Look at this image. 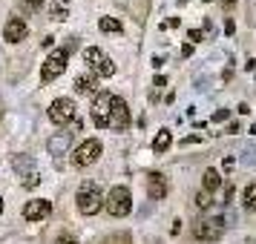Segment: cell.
Here are the masks:
<instances>
[{
  "mask_svg": "<svg viewBox=\"0 0 256 244\" xmlns=\"http://www.w3.org/2000/svg\"><path fill=\"white\" fill-rule=\"evenodd\" d=\"M112 101H116V95L110 92H101L95 95V104H92V121L95 127H110V115H112Z\"/></svg>",
  "mask_w": 256,
  "mask_h": 244,
  "instance_id": "8992f818",
  "label": "cell"
},
{
  "mask_svg": "<svg viewBox=\"0 0 256 244\" xmlns=\"http://www.w3.org/2000/svg\"><path fill=\"white\" fill-rule=\"evenodd\" d=\"M49 213H52V204H49L46 198H32V201H26V207H24V219L40 221V219H46Z\"/></svg>",
  "mask_w": 256,
  "mask_h": 244,
  "instance_id": "30bf717a",
  "label": "cell"
},
{
  "mask_svg": "<svg viewBox=\"0 0 256 244\" xmlns=\"http://www.w3.org/2000/svg\"><path fill=\"white\" fill-rule=\"evenodd\" d=\"M204 3H210V0H204Z\"/></svg>",
  "mask_w": 256,
  "mask_h": 244,
  "instance_id": "4dcf8cb0",
  "label": "cell"
},
{
  "mask_svg": "<svg viewBox=\"0 0 256 244\" xmlns=\"http://www.w3.org/2000/svg\"><path fill=\"white\" fill-rule=\"evenodd\" d=\"M233 201V184H224V204Z\"/></svg>",
  "mask_w": 256,
  "mask_h": 244,
  "instance_id": "d4e9b609",
  "label": "cell"
},
{
  "mask_svg": "<svg viewBox=\"0 0 256 244\" xmlns=\"http://www.w3.org/2000/svg\"><path fill=\"white\" fill-rule=\"evenodd\" d=\"M193 55V43H187V46H182V58H190Z\"/></svg>",
  "mask_w": 256,
  "mask_h": 244,
  "instance_id": "4316f807",
  "label": "cell"
},
{
  "mask_svg": "<svg viewBox=\"0 0 256 244\" xmlns=\"http://www.w3.org/2000/svg\"><path fill=\"white\" fill-rule=\"evenodd\" d=\"M66 60H70V49H52L49 58L44 60V66H40V81L49 83V81H55L58 75H64Z\"/></svg>",
  "mask_w": 256,
  "mask_h": 244,
  "instance_id": "277c9868",
  "label": "cell"
},
{
  "mask_svg": "<svg viewBox=\"0 0 256 244\" xmlns=\"http://www.w3.org/2000/svg\"><path fill=\"white\" fill-rule=\"evenodd\" d=\"M0 213H3V201H0Z\"/></svg>",
  "mask_w": 256,
  "mask_h": 244,
  "instance_id": "f546056e",
  "label": "cell"
},
{
  "mask_svg": "<svg viewBox=\"0 0 256 244\" xmlns=\"http://www.w3.org/2000/svg\"><path fill=\"white\" fill-rule=\"evenodd\" d=\"M170 144H173V135H170V129H162V132L152 138V152H167V150H170Z\"/></svg>",
  "mask_w": 256,
  "mask_h": 244,
  "instance_id": "2e32d148",
  "label": "cell"
},
{
  "mask_svg": "<svg viewBox=\"0 0 256 244\" xmlns=\"http://www.w3.org/2000/svg\"><path fill=\"white\" fill-rule=\"evenodd\" d=\"M70 14V0H55L52 3V20H64Z\"/></svg>",
  "mask_w": 256,
  "mask_h": 244,
  "instance_id": "d6986e66",
  "label": "cell"
},
{
  "mask_svg": "<svg viewBox=\"0 0 256 244\" xmlns=\"http://www.w3.org/2000/svg\"><path fill=\"white\" fill-rule=\"evenodd\" d=\"M98 26H101V32H121V20H118V17H101V20H98Z\"/></svg>",
  "mask_w": 256,
  "mask_h": 244,
  "instance_id": "ffe728a7",
  "label": "cell"
},
{
  "mask_svg": "<svg viewBox=\"0 0 256 244\" xmlns=\"http://www.w3.org/2000/svg\"><path fill=\"white\" fill-rule=\"evenodd\" d=\"M219 187H222V178H219L216 170H208V173L202 175V190H204V193H213V190H219Z\"/></svg>",
  "mask_w": 256,
  "mask_h": 244,
  "instance_id": "e0dca14e",
  "label": "cell"
},
{
  "mask_svg": "<svg viewBox=\"0 0 256 244\" xmlns=\"http://www.w3.org/2000/svg\"><path fill=\"white\" fill-rule=\"evenodd\" d=\"M196 207L198 210H210V207H213V198H210V193H204V190L198 193V196H196Z\"/></svg>",
  "mask_w": 256,
  "mask_h": 244,
  "instance_id": "7402d4cb",
  "label": "cell"
},
{
  "mask_svg": "<svg viewBox=\"0 0 256 244\" xmlns=\"http://www.w3.org/2000/svg\"><path fill=\"white\" fill-rule=\"evenodd\" d=\"M84 63H86V66L92 69V75H98V78H112V75H116V63L95 46L84 49Z\"/></svg>",
  "mask_w": 256,
  "mask_h": 244,
  "instance_id": "5b68a950",
  "label": "cell"
},
{
  "mask_svg": "<svg viewBox=\"0 0 256 244\" xmlns=\"http://www.w3.org/2000/svg\"><path fill=\"white\" fill-rule=\"evenodd\" d=\"M127 127H130V109H127V101L116 95V101H112V115H110V129H116V132H124Z\"/></svg>",
  "mask_w": 256,
  "mask_h": 244,
  "instance_id": "9c48e42d",
  "label": "cell"
},
{
  "mask_svg": "<svg viewBox=\"0 0 256 244\" xmlns=\"http://www.w3.org/2000/svg\"><path fill=\"white\" fill-rule=\"evenodd\" d=\"M101 150H104V147H101V141H98V138L84 141L81 147L75 150V155H72V164H75V167H90V164L98 161Z\"/></svg>",
  "mask_w": 256,
  "mask_h": 244,
  "instance_id": "52a82bcc",
  "label": "cell"
},
{
  "mask_svg": "<svg viewBox=\"0 0 256 244\" xmlns=\"http://www.w3.org/2000/svg\"><path fill=\"white\" fill-rule=\"evenodd\" d=\"M75 89L81 95H92L98 89V75H81V78H75Z\"/></svg>",
  "mask_w": 256,
  "mask_h": 244,
  "instance_id": "9a60e30c",
  "label": "cell"
},
{
  "mask_svg": "<svg viewBox=\"0 0 256 244\" xmlns=\"http://www.w3.org/2000/svg\"><path fill=\"white\" fill-rule=\"evenodd\" d=\"M187 37H190L193 43H198V40H202V32H198V29H190V32H187Z\"/></svg>",
  "mask_w": 256,
  "mask_h": 244,
  "instance_id": "484cf974",
  "label": "cell"
},
{
  "mask_svg": "<svg viewBox=\"0 0 256 244\" xmlns=\"http://www.w3.org/2000/svg\"><path fill=\"white\" fill-rule=\"evenodd\" d=\"M72 118H75V104H72V98H55L52 104H49V121L52 124H70Z\"/></svg>",
  "mask_w": 256,
  "mask_h": 244,
  "instance_id": "ba28073f",
  "label": "cell"
},
{
  "mask_svg": "<svg viewBox=\"0 0 256 244\" xmlns=\"http://www.w3.org/2000/svg\"><path fill=\"white\" fill-rule=\"evenodd\" d=\"M14 173H18V178L24 181V178H29V175L35 173V161L29 158V155H18L14 158Z\"/></svg>",
  "mask_w": 256,
  "mask_h": 244,
  "instance_id": "5bb4252c",
  "label": "cell"
},
{
  "mask_svg": "<svg viewBox=\"0 0 256 244\" xmlns=\"http://www.w3.org/2000/svg\"><path fill=\"white\" fill-rule=\"evenodd\" d=\"M193 236H196V242H219L222 236H224V219L222 216L198 219L193 224Z\"/></svg>",
  "mask_w": 256,
  "mask_h": 244,
  "instance_id": "3957f363",
  "label": "cell"
},
{
  "mask_svg": "<svg viewBox=\"0 0 256 244\" xmlns=\"http://www.w3.org/2000/svg\"><path fill=\"white\" fill-rule=\"evenodd\" d=\"M242 204H244V210L256 213V181H254V184L244 187V193H242Z\"/></svg>",
  "mask_w": 256,
  "mask_h": 244,
  "instance_id": "ac0fdd59",
  "label": "cell"
},
{
  "mask_svg": "<svg viewBox=\"0 0 256 244\" xmlns=\"http://www.w3.org/2000/svg\"><path fill=\"white\" fill-rule=\"evenodd\" d=\"M230 115V112H228V109H219V112H216V115H213V121H224V118Z\"/></svg>",
  "mask_w": 256,
  "mask_h": 244,
  "instance_id": "83f0119b",
  "label": "cell"
},
{
  "mask_svg": "<svg viewBox=\"0 0 256 244\" xmlns=\"http://www.w3.org/2000/svg\"><path fill=\"white\" fill-rule=\"evenodd\" d=\"M55 244H78V239H75V236H70V233H60L58 239H55Z\"/></svg>",
  "mask_w": 256,
  "mask_h": 244,
  "instance_id": "603a6c76",
  "label": "cell"
},
{
  "mask_svg": "<svg viewBox=\"0 0 256 244\" xmlns=\"http://www.w3.org/2000/svg\"><path fill=\"white\" fill-rule=\"evenodd\" d=\"M147 193H150L152 201H162L167 196V178L162 173H150V178H147Z\"/></svg>",
  "mask_w": 256,
  "mask_h": 244,
  "instance_id": "7c38bea8",
  "label": "cell"
},
{
  "mask_svg": "<svg viewBox=\"0 0 256 244\" xmlns=\"http://www.w3.org/2000/svg\"><path fill=\"white\" fill-rule=\"evenodd\" d=\"M106 213L112 216V219H124V216H130V210H132V196H130L127 187H112L110 190V196H106L104 201Z\"/></svg>",
  "mask_w": 256,
  "mask_h": 244,
  "instance_id": "7a4b0ae2",
  "label": "cell"
},
{
  "mask_svg": "<svg viewBox=\"0 0 256 244\" xmlns=\"http://www.w3.org/2000/svg\"><path fill=\"white\" fill-rule=\"evenodd\" d=\"M40 3H44V0H20V6H26L29 12H35V9H40Z\"/></svg>",
  "mask_w": 256,
  "mask_h": 244,
  "instance_id": "cb8c5ba5",
  "label": "cell"
},
{
  "mask_svg": "<svg viewBox=\"0 0 256 244\" xmlns=\"http://www.w3.org/2000/svg\"><path fill=\"white\" fill-rule=\"evenodd\" d=\"M164 86H167V78H164V75H156V81H152V92H150L152 101H158V92H162Z\"/></svg>",
  "mask_w": 256,
  "mask_h": 244,
  "instance_id": "44dd1931",
  "label": "cell"
},
{
  "mask_svg": "<svg viewBox=\"0 0 256 244\" xmlns=\"http://www.w3.org/2000/svg\"><path fill=\"white\" fill-rule=\"evenodd\" d=\"M26 35H29V26H26V20H20V17H12L9 23L3 26V40H9V43H18V40H24Z\"/></svg>",
  "mask_w": 256,
  "mask_h": 244,
  "instance_id": "8fae6325",
  "label": "cell"
},
{
  "mask_svg": "<svg viewBox=\"0 0 256 244\" xmlns=\"http://www.w3.org/2000/svg\"><path fill=\"white\" fill-rule=\"evenodd\" d=\"M70 144H72V132H58V135H52L49 138V152L52 155H64V152L70 150Z\"/></svg>",
  "mask_w": 256,
  "mask_h": 244,
  "instance_id": "4fadbf2b",
  "label": "cell"
},
{
  "mask_svg": "<svg viewBox=\"0 0 256 244\" xmlns=\"http://www.w3.org/2000/svg\"><path fill=\"white\" fill-rule=\"evenodd\" d=\"M222 3H224V6H233V3H236V0H222Z\"/></svg>",
  "mask_w": 256,
  "mask_h": 244,
  "instance_id": "f1b7e54d",
  "label": "cell"
},
{
  "mask_svg": "<svg viewBox=\"0 0 256 244\" xmlns=\"http://www.w3.org/2000/svg\"><path fill=\"white\" fill-rule=\"evenodd\" d=\"M75 201H78V210H81L84 216H95L98 210L104 207V193H101V187L95 184V181H84L81 190H78V196H75Z\"/></svg>",
  "mask_w": 256,
  "mask_h": 244,
  "instance_id": "6da1fadb",
  "label": "cell"
}]
</instances>
